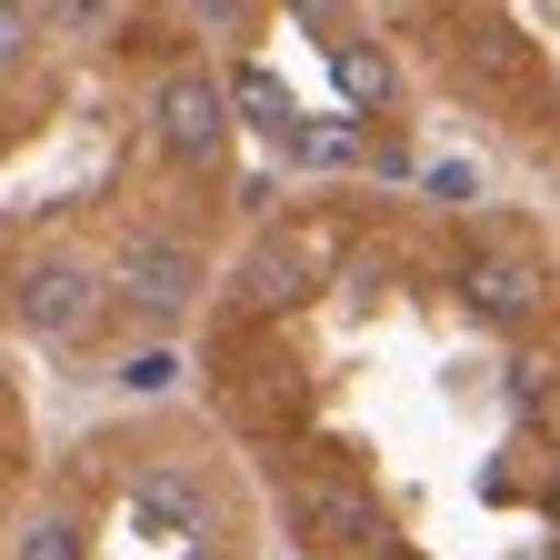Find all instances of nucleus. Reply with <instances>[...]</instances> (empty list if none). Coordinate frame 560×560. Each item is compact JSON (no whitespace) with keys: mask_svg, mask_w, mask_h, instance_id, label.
I'll return each instance as SVG.
<instances>
[{"mask_svg":"<svg viewBox=\"0 0 560 560\" xmlns=\"http://www.w3.org/2000/svg\"><path fill=\"white\" fill-rule=\"evenodd\" d=\"M151 130L171 161H221L231 151V81H210V70H171V81L151 91Z\"/></svg>","mask_w":560,"mask_h":560,"instance_id":"1","label":"nucleus"},{"mask_svg":"<svg viewBox=\"0 0 560 560\" xmlns=\"http://www.w3.org/2000/svg\"><path fill=\"white\" fill-rule=\"evenodd\" d=\"M280 511H291V530H311L320 550H371L381 540V501H371L361 480H330V470L291 480V490H280Z\"/></svg>","mask_w":560,"mask_h":560,"instance_id":"2","label":"nucleus"},{"mask_svg":"<svg viewBox=\"0 0 560 560\" xmlns=\"http://www.w3.org/2000/svg\"><path fill=\"white\" fill-rule=\"evenodd\" d=\"M110 280L140 301V311H190V291H200V260H190V241H171V231H130L120 241V260H110Z\"/></svg>","mask_w":560,"mask_h":560,"instance_id":"3","label":"nucleus"},{"mask_svg":"<svg viewBox=\"0 0 560 560\" xmlns=\"http://www.w3.org/2000/svg\"><path fill=\"white\" fill-rule=\"evenodd\" d=\"M91 311H101V280L70 260V250H50V260H31V270H21V320H31L40 340H81V330H91Z\"/></svg>","mask_w":560,"mask_h":560,"instance_id":"4","label":"nucleus"},{"mask_svg":"<svg viewBox=\"0 0 560 560\" xmlns=\"http://www.w3.org/2000/svg\"><path fill=\"white\" fill-rule=\"evenodd\" d=\"M231 110H241V120H250V130L270 140L280 161H291V151H301V130H311V120H301V101L280 91V81H270L260 60H241V70H231Z\"/></svg>","mask_w":560,"mask_h":560,"instance_id":"5","label":"nucleus"},{"mask_svg":"<svg viewBox=\"0 0 560 560\" xmlns=\"http://www.w3.org/2000/svg\"><path fill=\"white\" fill-rule=\"evenodd\" d=\"M460 280H470V301H480L490 320H530V311H540V270H530L521 250H470Z\"/></svg>","mask_w":560,"mask_h":560,"instance_id":"6","label":"nucleus"},{"mask_svg":"<svg viewBox=\"0 0 560 560\" xmlns=\"http://www.w3.org/2000/svg\"><path fill=\"white\" fill-rule=\"evenodd\" d=\"M130 530H151V540H190L200 530V490L180 480V470H151L130 490Z\"/></svg>","mask_w":560,"mask_h":560,"instance_id":"7","label":"nucleus"},{"mask_svg":"<svg viewBox=\"0 0 560 560\" xmlns=\"http://www.w3.org/2000/svg\"><path fill=\"white\" fill-rule=\"evenodd\" d=\"M11 560H91V530H81V511H40L31 530H21V550Z\"/></svg>","mask_w":560,"mask_h":560,"instance_id":"8","label":"nucleus"},{"mask_svg":"<svg viewBox=\"0 0 560 560\" xmlns=\"http://www.w3.org/2000/svg\"><path fill=\"white\" fill-rule=\"evenodd\" d=\"M110 381H120V390H130V400H161V390H171V381H180V350H130V361H120V371H110Z\"/></svg>","mask_w":560,"mask_h":560,"instance_id":"9","label":"nucleus"},{"mask_svg":"<svg viewBox=\"0 0 560 560\" xmlns=\"http://www.w3.org/2000/svg\"><path fill=\"white\" fill-rule=\"evenodd\" d=\"M291 291H301V260L280 250V241H260L250 250V301H291Z\"/></svg>","mask_w":560,"mask_h":560,"instance_id":"10","label":"nucleus"},{"mask_svg":"<svg viewBox=\"0 0 560 560\" xmlns=\"http://www.w3.org/2000/svg\"><path fill=\"white\" fill-rule=\"evenodd\" d=\"M31 40H40V21H31V11H11V0H0V91H11L21 70H31Z\"/></svg>","mask_w":560,"mask_h":560,"instance_id":"11","label":"nucleus"},{"mask_svg":"<svg viewBox=\"0 0 560 560\" xmlns=\"http://www.w3.org/2000/svg\"><path fill=\"white\" fill-rule=\"evenodd\" d=\"M340 91L350 101H390V60L381 50H340Z\"/></svg>","mask_w":560,"mask_h":560,"instance_id":"12","label":"nucleus"},{"mask_svg":"<svg viewBox=\"0 0 560 560\" xmlns=\"http://www.w3.org/2000/svg\"><path fill=\"white\" fill-rule=\"evenodd\" d=\"M420 190H431V200H480V171H470V161H431V171H420Z\"/></svg>","mask_w":560,"mask_h":560,"instance_id":"13","label":"nucleus"},{"mask_svg":"<svg viewBox=\"0 0 560 560\" xmlns=\"http://www.w3.org/2000/svg\"><path fill=\"white\" fill-rule=\"evenodd\" d=\"M550 501H560V490H550Z\"/></svg>","mask_w":560,"mask_h":560,"instance_id":"14","label":"nucleus"}]
</instances>
